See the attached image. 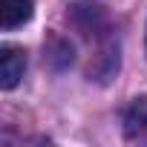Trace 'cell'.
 Instances as JSON below:
<instances>
[{"instance_id":"cell-1","label":"cell","mask_w":147,"mask_h":147,"mask_svg":"<svg viewBox=\"0 0 147 147\" xmlns=\"http://www.w3.org/2000/svg\"><path fill=\"white\" fill-rule=\"evenodd\" d=\"M26 72V52L20 46L6 43L0 49V87L3 90H15Z\"/></svg>"},{"instance_id":"cell-3","label":"cell","mask_w":147,"mask_h":147,"mask_svg":"<svg viewBox=\"0 0 147 147\" xmlns=\"http://www.w3.org/2000/svg\"><path fill=\"white\" fill-rule=\"evenodd\" d=\"M124 124H127V133H147V95L136 98L127 113H124Z\"/></svg>"},{"instance_id":"cell-2","label":"cell","mask_w":147,"mask_h":147,"mask_svg":"<svg viewBox=\"0 0 147 147\" xmlns=\"http://www.w3.org/2000/svg\"><path fill=\"white\" fill-rule=\"evenodd\" d=\"M35 15V0H0V26L6 32L23 26Z\"/></svg>"}]
</instances>
